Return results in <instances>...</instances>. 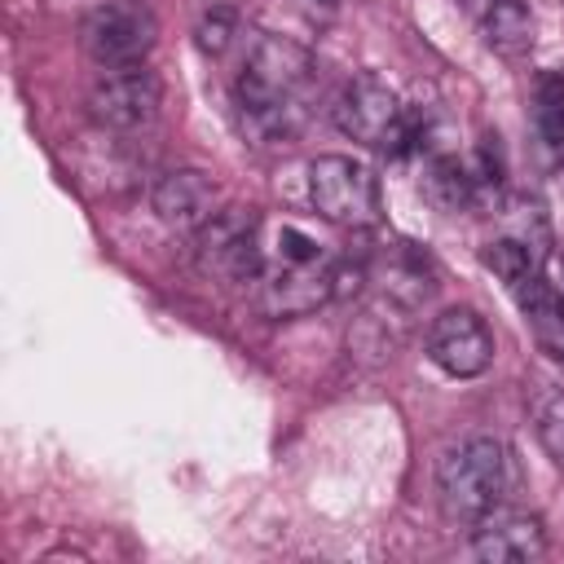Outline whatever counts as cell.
<instances>
[{
  "label": "cell",
  "mask_w": 564,
  "mask_h": 564,
  "mask_svg": "<svg viewBox=\"0 0 564 564\" xmlns=\"http://www.w3.org/2000/svg\"><path fill=\"white\" fill-rule=\"evenodd\" d=\"M313 70L317 62L308 48H300L295 40L256 31L234 79L242 132L251 141H291L304 123V97H308Z\"/></svg>",
  "instance_id": "1"
},
{
  "label": "cell",
  "mask_w": 564,
  "mask_h": 564,
  "mask_svg": "<svg viewBox=\"0 0 564 564\" xmlns=\"http://www.w3.org/2000/svg\"><path fill=\"white\" fill-rule=\"evenodd\" d=\"M335 300V260L300 234L295 225H278L273 242L264 238V269L256 278V304L264 317H304Z\"/></svg>",
  "instance_id": "2"
},
{
  "label": "cell",
  "mask_w": 564,
  "mask_h": 564,
  "mask_svg": "<svg viewBox=\"0 0 564 564\" xmlns=\"http://www.w3.org/2000/svg\"><path fill=\"white\" fill-rule=\"evenodd\" d=\"M507 476H511V458L507 445L494 436H471L463 445H454L441 467H436V489H441V511L458 524H476L485 520L502 494H507Z\"/></svg>",
  "instance_id": "3"
},
{
  "label": "cell",
  "mask_w": 564,
  "mask_h": 564,
  "mask_svg": "<svg viewBox=\"0 0 564 564\" xmlns=\"http://www.w3.org/2000/svg\"><path fill=\"white\" fill-rule=\"evenodd\" d=\"M335 128L344 137L370 145V150H383V154H405L414 141H423L414 119L397 101V93L379 75H370V70L352 75L339 88V97H335Z\"/></svg>",
  "instance_id": "4"
},
{
  "label": "cell",
  "mask_w": 564,
  "mask_h": 564,
  "mask_svg": "<svg viewBox=\"0 0 564 564\" xmlns=\"http://www.w3.org/2000/svg\"><path fill=\"white\" fill-rule=\"evenodd\" d=\"M308 203L322 220L344 229L379 225V181L366 163L348 154H317L308 163Z\"/></svg>",
  "instance_id": "5"
},
{
  "label": "cell",
  "mask_w": 564,
  "mask_h": 564,
  "mask_svg": "<svg viewBox=\"0 0 564 564\" xmlns=\"http://www.w3.org/2000/svg\"><path fill=\"white\" fill-rule=\"evenodd\" d=\"M159 40V22L150 4L141 0H106L84 13L79 22V48L93 66H132L145 62Z\"/></svg>",
  "instance_id": "6"
},
{
  "label": "cell",
  "mask_w": 564,
  "mask_h": 564,
  "mask_svg": "<svg viewBox=\"0 0 564 564\" xmlns=\"http://www.w3.org/2000/svg\"><path fill=\"white\" fill-rule=\"evenodd\" d=\"M194 256L207 273L256 282L264 269V220L251 207H225L203 229H194Z\"/></svg>",
  "instance_id": "7"
},
{
  "label": "cell",
  "mask_w": 564,
  "mask_h": 564,
  "mask_svg": "<svg viewBox=\"0 0 564 564\" xmlns=\"http://www.w3.org/2000/svg\"><path fill=\"white\" fill-rule=\"evenodd\" d=\"M159 106H163V84L145 62L101 66L97 79L88 84V115L115 132L150 128L159 119Z\"/></svg>",
  "instance_id": "8"
},
{
  "label": "cell",
  "mask_w": 564,
  "mask_h": 564,
  "mask_svg": "<svg viewBox=\"0 0 564 564\" xmlns=\"http://www.w3.org/2000/svg\"><path fill=\"white\" fill-rule=\"evenodd\" d=\"M427 357L445 375H454V379H476L494 361V330H489V322L476 308L454 304V308L432 317V326H427Z\"/></svg>",
  "instance_id": "9"
},
{
  "label": "cell",
  "mask_w": 564,
  "mask_h": 564,
  "mask_svg": "<svg viewBox=\"0 0 564 564\" xmlns=\"http://www.w3.org/2000/svg\"><path fill=\"white\" fill-rule=\"evenodd\" d=\"M471 555L485 564H529L546 555V529L529 511H502L494 507L485 520H476Z\"/></svg>",
  "instance_id": "10"
},
{
  "label": "cell",
  "mask_w": 564,
  "mask_h": 564,
  "mask_svg": "<svg viewBox=\"0 0 564 564\" xmlns=\"http://www.w3.org/2000/svg\"><path fill=\"white\" fill-rule=\"evenodd\" d=\"M220 194H216V181L198 167H172L159 176V185L150 189V207L163 225L172 229H203L220 207Z\"/></svg>",
  "instance_id": "11"
},
{
  "label": "cell",
  "mask_w": 564,
  "mask_h": 564,
  "mask_svg": "<svg viewBox=\"0 0 564 564\" xmlns=\"http://www.w3.org/2000/svg\"><path fill=\"white\" fill-rule=\"evenodd\" d=\"M511 295H516V304H520V313H524V322H529L538 348H542L546 357L564 361V295H555L538 269H533L529 278H520V282L511 286Z\"/></svg>",
  "instance_id": "12"
},
{
  "label": "cell",
  "mask_w": 564,
  "mask_h": 564,
  "mask_svg": "<svg viewBox=\"0 0 564 564\" xmlns=\"http://www.w3.org/2000/svg\"><path fill=\"white\" fill-rule=\"evenodd\" d=\"M379 264H383V291L401 308H419L436 291V269L414 242H397V247L379 251Z\"/></svg>",
  "instance_id": "13"
},
{
  "label": "cell",
  "mask_w": 564,
  "mask_h": 564,
  "mask_svg": "<svg viewBox=\"0 0 564 564\" xmlns=\"http://www.w3.org/2000/svg\"><path fill=\"white\" fill-rule=\"evenodd\" d=\"M533 141L546 167H564V70L533 79Z\"/></svg>",
  "instance_id": "14"
},
{
  "label": "cell",
  "mask_w": 564,
  "mask_h": 564,
  "mask_svg": "<svg viewBox=\"0 0 564 564\" xmlns=\"http://www.w3.org/2000/svg\"><path fill=\"white\" fill-rule=\"evenodd\" d=\"M476 194H480V185H476V176H471V163H463L458 154H445V150H441V154H427V167H423V198H427L436 212L454 216V212L471 207Z\"/></svg>",
  "instance_id": "15"
},
{
  "label": "cell",
  "mask_w": 564,
  "mask_h": 564,
  "mask_svg": "<svg viewBox=\"0 0 564 564\" xmlns=\"http://www.w3.org/2000/svg\"><path fill=\"white\" fill-rule=\"evenodd\" d=\"M480 31H485V44L502 57H524L533 48V13L524 0H485Z\"/></svg>",
  "instance_id": "16"
},
{
  "label": "cell",
  "mask_w": 564,
  "mask_h": 564,
  "mask_svg": "<svg viewBox=\"0 0 564 564\" xmlns=\"http://www.w3.org/2000/svg\"><path fill=\"white\" fill-rule=\"evenodd\" d=\"M533 432H538V445L546 449V458L555 467H564V392H555V388L538 392V401H533Z\"/></svg>",
  "instance_id": "17"
},
{
  "label": "cell",
  "mask_w": 564,
  "mask_h": 564,
  "mask_svg": "<svg viewBox=\"0 0 564 564\" xmlns=\"http://www.w3.org/2000/svg\"><path fill=\"white\" fill-rule=\"evenodd\" d=\"M480 260H485V269H494L507 286H516L520 278H529V273L538 269V251H533L529 242H520V238H494V242H485Z\"/></svg>",
  "instance_id": "18"
},
{
  "label": "cell",
  "mask_w": 564,
  "mask_h": 564,
  "mask_svg": "<svg viewBox=\"0 0 564 564\" xmlns=\"http://www.w3.org/2000/svg\"><path fill=\"white\" fill-rule=\"evenodd\" d=\"M229 18L225 13H216V18H207L203 26H198V44L207 48V53H225V44H229Z\"/></svg>",
  "instance_id": "19"
},
{
  "label": "cell",
  "mask_w": 564,
  "mask_h": 564,
  "mask_svg": "<svg viewBox=\"0 0 564 564\" xmlns=\"http://www.w3.org/2000/svg\"><path fill=\"white\" fill-rule=\"evenodd\" d=\"M538 273L546 278V286H551L555 295H564V251H560V247L542 256V269H538Z\"/></svg>",
  "instance_id": "20"
},
{
  "label": "cell",
  "mask_w": 564,
  "mask_h": 564,
  "mask_svg": "<svg viewBox=\"0 0 564 564\" xmlns=\"http://www.w3.org/2000/svg\"><path fill=\"white\" fill-rule=\"evenodd\" d=\"M322 4H335V0H322Z\"/></svg>",
  "instance_id": "21"
}]
</instances>
